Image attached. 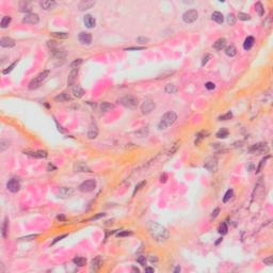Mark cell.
Returning <instances> with one entry per match:
<instances>
[{"label":"cell","mask_w":273,"mask_h":273,"mask_svg":"<svg viewBox=\"0 0 273 273\" xmlns=\"http://www.w3.org/2000/svg\"><path fill=\"white\" fill-rule=\"evenodd\" d=\"M145 184H146L145 182H140V184H139L138 186H135V193L137 192V191H139V190L141 189V187H142V186H144V185H145Z\"/></svg>","instance_id":"56"},{"label":"cell","mask_w":273,"mask_h":273,"mask_svg":"<svg viewBox=\"0 0 273 273\" xmlns=\"http://www.w3.org/2000/svg\"><path fill=\"white\" fill-rule=\"evenodd\" d=\"M205 87H206L207 90H213L215 87V84L213 83V82H207V83L205 84Z\"/></svg>","instance_id":"51"},{"label":"cell","mask_w":273,"mask_h":273,"mask_svg":"<svg viewBox=\"0 0 273 273\" xmlns=\"http://www.w3.org/2000/svg\"><path fill=\"white\" fill-rule=\"evenodd\" d=\"M79 42L83 45H90L92 43V35L89 32H80L78 35Z\"/></svg>","instance_id":"12"},{"label":"cell","mask_w":273,"mask_h":273,"mask_svg":"<svg viewBox=\"0 0 273 273\" xmlns=\"http://www.w3.org/2000/svg\"><path fill=\"white\" fill-rule=\"evenodd\" d=\"M176 120H177V114L174 111H169V112H167L165 114L162 115L158 127L160 129H165V128L170 127L171 125L174 124Z\"/></svg>","instance_id":"2"},{"label":"cell","mask_w":273,"mask_h":273,"mask_svg":"<svg viewBox=\"0 0 273 273\" xmlns=\"http://www.w3.org/2000/svg\"><path fill=\"white\" fill-rule=\"evenodd\" d=\"M41 7H43L44 10L49 11V10H52V9H55L57 7V2L52 1V0H45L43 2H41Z\"/></svg>","instance_id":"19"},{"label":"cell","mask_w":273,"mask_h":273,"mask_svg":"<svg viewBox=\"0 0 273 273\" xmlns=\"http://www.w3.org/2000/svg\"><path fill=\"white\" fill-rule=\"evenodd\" d=\"M225 46H226L225 39H219V40L215 41V43L213 44V48H215V50H222Z\"/></svg>","instance_id":"22"},{"label":"cell","mask_w":273,"mask_h":273,"mask_svg":"<svg viewBox=\"0 0 273 273\" xmlns=\"http://www.w3.org/2000/svg\"><path fill=\"white\" fill-rule=\"evenodd\" d=\"M73 262L78 267H83L87 264V259L83 258V257H75L73 259Z\"/></svg>","instance_id":"30"},{"label":"cell","mask_w":273,"mask_h":273,"mask_svg":"<svg viewBox=\"0 0 273 273\" xmlns=\"http://www.w3.org/2000/svg\"><path fill=\"white\" fill-rule=\"evenodd\" d=\"M211 18H212V20H215V22H218V24H222V22H224V16H223V14L221 12H218V11L212 13Z\"/></svg>","instance_id":"21"},{"label":"cell","mask_w":273,"mask_h":273,"mask_svg":"<svg viewBox=\"0 0 273 273\" xmlns=\"http://www.w3.org/2000/svg\"><path fill=\"white\" fill-rule=\"evenodd\" d=\"M37 237H39V235H31V236H27V237H24V238H20V240H31V238L34 239V238H37Z\"/></svg>","instance_id":"55"},{"label":"cell","mask_w":273,"mask_h":273,"mask_svg":"<svg viewBox=\"0 0 273 273\" xmlns=\"http://www.w3.org/2000/svg\"><path fill=\"white\" fill-rule=\"evenodd\" d=\"M117 102L121 106L128 108V109H135L139 105L138 98L135 96H132V95H125L123 97H120L117 99Z\"/></svg>","instance_id":"3"},{"label":"cell","mask_w":273,"mask_h":273,"mask_svg":"<svg viewBox=\"0 0 273 273\" xmlns=\"http://www.w3.org/2000/svg\"><path fill=\"white\" fill-rule=\"evenodd\" d=\"M102 217H105V213H99V215H95V217H93V218L90 219V221H94V220H97V219L102 218Z\"/></svg>","instance_id":"57"},{"label":"cell","mask_w":273,"mask_h":273,"mask_svg":"<svg viewBox=\"0 0 273 273\" xmlns=\"http://www.w3.org/2000/svg\"><path fill=\"white\" fill-rule=\"evenodd\" d=\"M25 154L32 156L34 158H46L48 156V153L46 150H35V152H31V150H26Z\"/></svg>","instance_id":"15"},{"label":"cell","mask_w":273,"mask_h":273,"mask_svg":"<svg viewBox=\"0 0 273 273\" xmlns=\"http://www.w3.org/2000/svg\"><path fill=\"white\" fill-rule=\"evenodd\" d=\"M66 236H67V235H62V236H59V237H57V238H56L55 240H54V241H52V242H51V245H54V244H55V243H57L58 241L62 240L63 238H65Z\"/></svg>","instance_id":"53"},{"label":"cell","mask_w":273,"mask_h":273,"mask_svg":"<svg viewBox=\"0 0 273 273\" xmlns=\"http://www.w3.org/2000/svg\"><path fill=\"white\" fill-rule=\"evenodd\" d=\"M254 37H248L247 39H245V41H244L243 43V48L245 49V50H249V49H251L252 47H253V45H254Z\"/></svg>","instance_id":"23"},{"label":"cell","mask_w":273,"mask_h":273,"mask_svg":"<svg viewBox=\"0 0 273 273\" xmlns=\"http://www.w3.org/2000/svg\"><path fill=\"white\" fill-rule=\"evenodd\" d=\"M238 18L240 19V20H250V19H251V16L249 14H247V13H239V14H238Z\"/></svg>","instance_id":"44"},{"label":"cell","mask_w":273,"mask_h":273,"mask_svg":"<svg viewBox=\"0 0 273 273\" xmlns=\"http://www.w3.org/2000/svg\"><path fill=\"white\" fill-rule=\"evenodd\" d=\"M264 262L266 264V265H269V266H271L273 264V257L272 256H269L268 258H265L264 259Z\"/></svg>","instance_id":"50"},{"label":"cell","mask_w":273,"mask_h":273,"mask_svg":"<svg viewBox=\"0 0 273 273\" xmlns=\"http://www.w3.org/2000/svg\"><path fill=\"white\" fill-rule=\"evenodd\" d=\"M132 271H135V272H140V270H139L138 268H135V267H132Z\"/></svg>","instance_id":"64"},{"label":"cell","mask_w":273,"mask_h":273,"mask_svg":"<svg viewBox=\"0 0 273 273\" xmlns=\"http://www.w3.org/2000/svg\"><path fill=\"white\" fill-rule=\"evenodd\" d=\"M96 188V180L95 179H87L82 184H80V186L78 187L79 191L81 192H91Z\"/></svg>","instance_id":"5"},{"label":"cell","mask_w":273,"mask_h":273,"mask_svg":"<svg viewBox=\"0 0 273 273\" xmlns=\"http://www.w3.org/2000/svg\"><path fill=\"white\" fill-rule=\"evenodd\" d=\"M174 272H175V273L180 272V267H179V266H178V267H176V268H175V270H174Z\"/></svg>","instance_id":"63"},{"label":"cell","mask_w":273,"mask_h":273,"mask_svg":"<svg viewBox=\"0 0 273 273\" xmlns=\"http://www.w3.org/2000/svg\"><path fill=\"white\" fill-rule=\"evenodd\" d=\"M50 34L52 37H58V39H67L68 37V33L65 32H51Z\"/></svg>","instance_id":"37"},{"label":"cell","mask_w":273,"mask_h":273,"mask_svg":"<svg viewBox=\"0 0 273 273\" xmlns=\"http://www.w3.org/2000/svg\"><path fill=\"white\" fill-rule=\"evenodd\" d=\"M233 194H234V192H233V190L232 189H230V190H227L226 191V193H225V195H224V197H223V203H227L228 201L233 197Z\"/></svg>","instance_id":"38"},{"label":"cell","mask_w":273,"mask_h":273,"mask_svg":"<svg viewBox=\"0 0 273 273\" xmlns=\"http://www.w3.org/2000/svg\"><path fill=\"white\" fill-rule=\"evenodd\" d=\"M9 147V141L5 140H1V152H3L4 149Z\"/></svg>","instance_id":"49"},{"label":"cell","mask_w":273,"mask_h":273,"mask_svg":"<svg viewBox=\"0 0 273 273\" xmlns=\"http://www.w3.org/2000/svg\"><path fill=\"white\" fill-rule=\"evenodd\" d=\"M228 135H230V131L227 130L226 128H221L220 130L217 132V137L218 138H220V139H225V138H227L228 137Z\"/></svg>","instance_id":"29"},{"label":"cell","mask_w":273,"mask_h":273,"mask_svg":"<svg viewBox=\"0 0 273 273\" xmlns=\"http://www.w3.org/2000/svg\"><path fill=\"white\" fill-rule=\"evenodd\" d=\"M49 73H50V70H48V69H46V70H43V72H41L39 75H37V76L33 78L32 80L29 82V89L30 90H35V89H39V87L42 85V83H43L44 81L47 79V77L49 76Z\"/></svg>","instance_id":"4"},{"label":"cell","mask_w":273,"mask_h":273,"mask_svg":"<svg viewBox=\"0 0 273 273\" xmlns=\"http://www.w3.org/2000/svg\"><path fill=\"white\" fill-rule=\"evenodd\" d=\"M225 54L226 56H228V57H235V56L237 55V48L235 47L234 45H230L228 47H226Z\"/></svg>","instance_id":"26"},{"label":"cell","mask_w":273,"mask_h":273,"mask_svg":"<svg viewBox=\"0 0 273 273\" xmlns=\"http://www.w3.org/2000/svg\"><path fill=\"white\" fill-rule=\"evenodd\" d=\"M148 230L152 238L155 241H157V242H164V241L168 240L169 236H170L169 230L164 226L155 222L149 223Z\"/></svg>","instance_id":"1"},{"label":"cell","mask_w":273,"mask_h":273,"mask_svg":"<svg viewBox=\"0 0 273 273\" xmlns=\"http://www.w3.org/2000/svg\"><path fill=\"white\" fill-rule=\"evenodd\" d=\"M227 230H228V228H227L226 223L223 222L222 224L220 225V227H219V233L221 234V235H225V234H227Z\"/></svg>","instance_id":"41"},{"label":"cell","mask_w":273,"mask_h":273,"mask_svg":"<svg viewBox=\"0 0 273 273\" xmlns=\"http://www.w3.org/2000/svg\"><path fill=\"white\" fill-rule=\"evenodd\" d=\"M217 165H218V160H217L215 158H213V157H211V158H208L207 160L205 161L204 168L207 169L208 171L212 172V171H215Z\"/></svg>","instance_id":"11"},{"label":"cell","mask_w":273,"mask_h":273,"mask_svg":"<svg viewBox=\"0 0 273 273\" xmlns=\"http://www.w3.org/2000/svg\"><path fill=\"white\" fill-rule=\"evenodd\" d=\"M95 5L94 1H89V0H85V1H81L79 3V10L80 11H85V10H89L91 9L92 7Z\"/></svg>","instance_id":"20"},{"label":"cell","mask_w":273,"mask_h":273,"mask_svg":"<svg viewBox=\"0 0 273 273\" xmlns=\"http://www.w3.org/2000/svg\"><path fill=\"white\" fill-rule=\"evenodd\" d=\"M0 46L4 48H10L15 46V41L11 37H2L0 40Z\"/></svg>","instance_id":"16"},{"label":"cell","mask_w":273,"mask_h":273,"mask_svg":"<svg viewBox=\"0 0 273 273\" xmlns=\"http://www.w3.org/2000/svg\"><path fill=\"white\" fill-rule=\"evenodd\" d=\"M16 64H17V60H16V61H15V62H13V63H12L11 65L9 66V67H7V68L3 69V72H2V73H3V75H7V74L11 73L12 70H13V68H14V67H15V65H16Z\"/></svg>","instance_id":"43"},{"label":"cell","mask_w":273,"mask_h":273,"mask_svg":"<svg viewBox=\"0 0 273 273\" xmlns=\"http://www.w3.org/2000/svg\"><path fill=\"white\" fill-rule=\"evenodd\" d=\"M83 22H84L85 27H87V28H94L95 25H96V20H95V18L90 14H87L85 16H84Z\"/></svg>","instance_id":"18"},{"label":"cell","mask_w":273,"mask_h":273,"mask_svg":"<svg viewBox=\"0 0 273 273\" xmlns=\"http://www.w3.org/2000/svg\"><path fill=\"white\" fill-rule=\"evenodd\" d=\"M219 212H220V208H215V210L212 211V213H211V218L215 219L219 215Z\"/></svg>","instance_id":"52"},{"label":"cell","mask_w":273,"mask_h":273,"mask_svg":"<svg viewBox=\"0 0 273 273\" xmlns=\"http://www.w3.org/2000/svg\"><path fill=\"white\" fill-rule=\"evenodd\" d=\"M7 232H9V220H7V218H5L3 221V224H2V237L3 238H7Z\"/></svg>","instance_id":"34"},{"label":"cell","mask_w":273,"mask_h":273,"mask_svg":"<svg viewBox=\"0 0 273 273\" xmlns=\"http://www.w3.org/2000/svg\"><path fill=\"white\" fill-rule=\"evenodd\" d=\"M209 135V132H207V131H201V132H198L196 135V140H195V145H198L201 143V141L203 140L204 138H206V135Z\"/></svg>","instance_id":"31"},{"label":"cell","mask_w":273,"mask_h":273,"mask_svg":"<svg viewBox=\"0 0 273 273\" xmlns=\"http://www.w3.org/2000/svg\"><path fill=\"white\" fill-rule=\"evenodd\" d=\"M149 260H150V261H152V262H154V261H157L158 259H157V257H153V256H152V257L149 258Z\"/></svg>","instance_id":"62"},{"label":"cell","mask_w":273,"mask_h":273,"mask_svg":"<svg viewBox=\"0 0 273 273\" xmlns=\"http://www.w3.org/2000/svg\"><path fill=\"white\" fill-rule=\"evenodd\" d=\"M73 94L77 98H81L84 94V90L81 87H79V85H76V87L73 89Z\"/></svg>","instance_id":"25"},{"label":"cell","mask_w":273,"mask_h":273,"mask_svg":"<svg viewBox=\"0 0 273 273\" xmlns=\"http://www.w3.org/2000/svg\"><path fill=\"white\" fill-rule=\"evenodd\" d=\"M7 188L9 191H11V192L13 193H16V192H18L19 189H20V184H19V182L16 178H12L7 182Z\"/></svg>","instance_id":"10"},{"label":"cell","mask_w":273,"mask_h":273,"mask_svg":"<svg viewBox=\"0 0 273 273\" xmlns=\"http://www.w3.org/2000/svg\"><path fill=\"white\" fill-rule=\"evenodd\" d=\"M137 261L141 265V266H145L146 265V258H145V256H139L138 258H137Z\"/></svg>","instance_id":"45"},{"label":"cell","mask_w":273,"mask_h":273,"mask_svg":"<svg viewBox=\"0 0 273 273\" xmlns=\"http://www.w3.org/2000/svg\"><path fill=\"white\" fill-rule=\"evenodd\" d=\"M155 102L152 99H145L141 106V111L143 114H149L154 109H155Z\"/></svg>","instance_id":"8"},{"label":"cell","mask_w":273,"mask_h":273,"mask_svg":"<svg viewBox=\"0 0 273 273\" xmlns=\"http://www.w3.org/2000/svg\"><path fill=\"white\" fill-rule=\"evenodd\" d=\"M268 150H269V147L267 145V143H257V144H254L250 148V153L260 155V154L268 153Z\"/></svg>","instance_id":"7"},{"label":"cell","mask_w":273,"mask_h":273,"mask_svg":"<svg viewBox=\"0 0 273 273\" xmlns=\"http://www.w3.org/2000/svg\"><path fill=\"white\" fill-rule=\"evenodd\" d=\"M57 219H58V220H60V221H62V220H64V219H65V217H64V215H58V217H57Z\"/></svg>","instance_id":"61"},{"label":"cell","mask_w":273,"mask_h":273,"mask_svg":"<svg viewBox=\"0 0 273 273\" xmlns=\"http://www.w3.org/2000/svg\"><path fill=\"white\" fill-rule=\"evenodd\" d=\"M72 193H73V190L69 189V188H65V187L60 190V195H62V197L69 196Z\"/></svg>","instance_id":"35"},{"label":"cell","mask_w":273,"mask_h":273,"mask_svg":"<svg viewBox=\"0 0 273 273\" xmlns=\"http://www.w3.org/2000/svg\"><path fill=\"white\" fill-rule=\"evenodd\" d=\"M141 49H144V47H130V48H126V50H141Z\"/></svg>","instance_id":"59"},{"label":"cell","mask_w":273,"mask_h":273,"mask_svg":"<svg viewBox=\"0 0 273 273\" xmlns=\"http://www.w3.org/2000/svg\"><path fill=\"white\" fill-rule=\"evenodd\" d=\"M32 9V5L30 2H27V1H22L19 3V11L20 12H30Z\"/></svg>","instance_id":"24"},{"label":"cell","mask_w":273,"mask_h":273,"mask_svg":"<svg viewBox=\"0 0 273 273\" xmlns=\"http://www.w3.org/2000/svg\"><path fill=\"white\" fill-rule=\"evenodd\" d=\"M12 22V18L10 17V16H4L3 18L1 19V22H0V27L1 28H7L9 27V25L11 24Z\"/></svg>","instance_id":"32"},{"label":"cell","mask_w":273,"mask_h":273,"mask_svg":"<svg viewBox=\"0 0 273 273\" xmlns=\"http://www.w3.org/2000/svg\"><path fill=\"white\" fill-rule=\"evenodd\" d=\"M81 63H82V60L81 59H77V60H75L72 64H70V67L72 68H75V67H79V65H80Z\"/></svg>","instance_id":"46"},{"label":"cell","mask_w":273,"mask_h":273,"mask_svg":"<svg viewBox=\"0 0 273 273\" xmlns=\"http://www.w3.org/2000/svg\"><path fill=\"white\" fill-rule=\"evenodd\" d=\"M255 9H256V12H257V14H258L259 16H262V15L265 14V9H264V5H262L260 2H257V3L255 4Z\"/></svg>","instance_id":"36"},{"label":"cell","mask_w":273,"mask_h":273,"mask_svg":"<svg viewBox=\"0 0 273 273\" xmlns=\"http://www.w3.org/2000/svg\"><path fill=\"white\" fill-rule=\"evenodd\" d=\"M210 58H211V56H210V55H206V56H205L204 58H203V61H202V65L204 66L205 64H206V63L208 62V60H209Z\"/></svg>","instance_id":"54"},{"label":"cell","mask_w":273,"mask_h":273,"mask_svg":"<svg viewBox=\"0 0 273 273\" xmlns=\"http://www.w3.org/2000/svg\"><path fill=\"white\" fill-rule=\"evenodd\" d=\"M98 135V128H97V125L95 123H91L90 126H89V130H87V137L89 139H95Z\"/></svg>","instance_id":"13"},{"label":"cell","mask_w":273,"mask_h":273,"mask_svg":"<svg viewBox=\"0 0 273 273\" xmlns=\"http://www.w3.org/2000/svg\"><path fill=\"white\" fill-rule=\"evenodd\" d=\"M40 22V17L37 14L34 13H28L26 14V16L22 18V22L25 24H29V25H37Z\"/></svg>","instance_id":"9"},{"label":"cell","mask_w":273,"mask_h":273,"mask_svg":"<svg viewBox=\"0 0 273 273\" xmlns=\"http://www.w3.org/2000/svg\"><path fill=\"white\" fill-rule=\"evenodd\" d=\"M114 108V106L111 105L110 102H102V105H100V110H102V112H108V111H111V110Z\"/></svg>","instance_id":"28"},{"label":"cell","mask_w":273,"mask_h":273,"mask_svg":"<svg viewBox=\"0 0 273 273\" xmlns=\"http://www.w3.org/2000/svg\"><path fill=\"white\" fill-rule=\"evenodd\" d=\"M165 92L169 93V94H173V93H176L177 92V87H175L174 84H168L165 87Z\"/></svg>","instance_id":"40"},{"label":"cell","mask_w":273,"mask_h":273,"mask_svg":"<svg viewBox=\"0 0 273 273\" xmlns=\"http://www.w3.org/2000/svg\"><path fill=\"white\" fill-rule=\"evenodd\" d=\"M132 235V232L131 230H124V232H121V233L117 234V237H126V236H130Z\"/></svg>","instance_id":"48"},{"label":"cell","mask_w":273,"mask_h":273,"mask_svg":"<svg viewBox=\"0 0 273 273\" xmlns=\"http://www.w3.org/2000/svg\"><path fill=\"white\" fill-rule=\"evenodd\" d=\"M155 270L153 268H145V272H154Z\"/></svg>","instance_id":"60"},{"label":"cell","mask_w":273,"mask_h":273,"mask_svg":"<svg viewBox=\"0 0 273 273\" xmlns=\"http://www.w3.org/2000/svg\"><path fill=\"white\" fill-rule=\"evenodd\" d=\"M198 13L196 10H188L182 14V20L186 24H192L197 19Z\"/></svg>","instance_id":"6"},{"label":"cell","mask_w":273,"mask_h":273,"mask_svg":"<svg viewBox=\"0 0 273 273\" xmlns=\"http://www.w3.org/2000/svg\"><path fill=\"white\" fill-rule=\"evenodd\" d=\"M102 257L100 256H96L93 260H92V262H91V271L93 272H96L97 270L102 267Z\"/></svg>","instance_id":"14"},{"label":"cell","mask_w":273,"mask_h":273,"mask_svg":"<svg viewBox=\"0 0 273 273\" xmlns=\"http://www.w3.org/2000/svg\"><path fill=\"white\" fill-rule=\"evenodd\" d=\"M167 178H168V175L167 174H162L160 177V182H167Z\"/></svg>","instance_id":"58"},{"label":"cell","mask_w":273,"mask_h":273,"mask_svg":"<svg viewBox=\"0 0 273 273\" xmlns=\"http://www.w3.org/2000/svg\"><path fill=\"white\" fill-rule=\"evenodd\" d=\"M137 42L140 44H145L147 43V42H149V39L145 37H139L138 39H137Z\"/></svg>","instance_id":"47"},{"label":"cell","mask_w":273,"mask_h":273,"mask_svg":"<svg viewBox=\"0 0 273 273\" xmlns=\"http://www.w3.org/2000/svg\"><path fill=\"white\" fill-rule=\"evenodd\" d=\"M77 75H78V67L72 68V70H70V73H69L68 75V79H67V85H68V87L74 85L75 81H76Z\"/></svg>","instance_id":"17"},{"label":"cell","mask_w":273,"mask_h":273,"mask_svg":"<svg viewBox=\"0 0 273 273\" xmlns=\"http://www.w3.org/2000/svg\"><path fill=\"white\" fill-rule=\"evenodd\" d=\"M55 99L57 102H67V100L70 99V96L68 94H66V93H61L60 95L56 96Z\"/></svg>","instance_id":"33"},{"label":"cell","mask_w":273,"mask_h":273,"mask_svg":"<svg viewBox=\"0 0 273 273\" xmlns=\"http://www.w3.org/2000/svg\"><path fill=\"white\" fill-rule=\"evenodd\" d=\"M226 20H227V24H228V25H234V24L236 22V17H235V15L230 13V14L227 15Z\"/></svg>","instance_id":"42"},{"label":"cell","mask_w":273,"mask_h":273,"mask_svg":"<svg viewBox=\"0 0 273 273\" xmlns=\"http://www.w3.org/2000/svg\"><path fill=\"white\" fill-rule=\"evenodd\" d=\"M75 170L77 172H90V169L82 162H78V163L75 164Z\"/></svg>","instance_id":"27"},{"label":"cell","mask_w":273,"mask_h":273,"mask_svg":"<svg viewBox=\"0 0 273 273\" xmlns=\"http://www.w3.org/2000/svg\"><path fill=\"white\" fill-rule=\"evenodd\" d=\"M230 119H233V113L230 112V111H228V112H226L225 114H222V115L219 117V121H228L230 120Z\"/></svg>","instance_id":"39"}]
</instances>
